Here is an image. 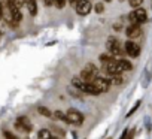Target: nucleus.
Returning <instances> with one entry per match:
<instances>
[{
    "mask_svg": "<svg viewBox=\"0 0 152 139\" xmlns=\"http://www.w3.org/2000/svg\"><path fill=\"white\" fill-rule=\"evenodd\" d=\"M85 117L81 111L75 109V108H70L67 112H66V123L67 124H72V126H81L84 123Z\"/></svg>",
    "mask_w": 152,
    "mask_h": 139,
    "instance_id": "1",
    "label": "nucleus"
},
{
    "mask_svg": "<svg viewBox=\"0 0 152 139\" xmlns=\"http://www.w3.org/2000/svg\"><path fill=\"white\" fill-rule=\"evenodd\" d=\"M106 48H107V52H109L110 55H113L115 58H118V57L124 55V49H122V46H121L119 40H118L116 38H113V36L107 38Z\"/></svg>",
    "mask_w": 152,
    "mask_h": 139,
    "instance_id": "2",
    "label": "nucleus"
},
{
    "mask_svg": "<svg viewBox=\"0 0 152 139\" xmlns=\"http://www.w3.org/2000/svg\"><path fill=\"white\" fill-rule=\"evenodd\" d=\"M128 21H130V24H143L148 21V14L143 8L139 6L133 12L128 14Z\"/></svg>",
    "mask_w": 152,
    "mask_h": 139,
    "instance_id": "3",
    "label": "nucleus"
},
{
    "mask_svg": "<svg viewBox=\"0 0 152 139\" xmlns=\"http://www.w3.org/2000/svg\"><path fill=\"white\" fill-rule=\"evenodd\" d=\"M99 75V67L94 64V63H88L82 71H81V78L85 81V82H91L96 76Z\"/></svg>",
    "mask_w": 152,
    "mask_h": 139,
    "instance_id": "4",
    "label": "nucleus"
},
{
    "mask_svg": "<svg viewBox=\"0 0 152 139\" xmlns=\"http://www.w3.org/2000/svg\"><path fill=\"white\" fill-rule=\"evenodd\" d=\"M124 52L128 55V57H139L140 55V45L137 42H133V39H128L125 43H124Z\"/></svg>",
    "mask_w": 152,
    "mask_h": 139,
    "instance_id": "5",
    "label": "nucleus"
},
{
    "mask_svg": "<svg viewBox=\"0 0 152 139\" xmlns=\"http://www.w3.org/2000/svg\"><path fill=\"white\" fill-rule=\"evenodd\" d=\"M93 84L100 90V93H107L109 88H110V85H112V82H110L109 78H106V76H99V75L93 79Z\"/></svg>",
    "mask_w": 152,
    "mask_h": 139,
    "instance_id": "6",
    "label": "nucleus"
},
{
    "mask_svg": "<svg viewBox=\"0 0 152 139\" xmlns=\"http://www.w3.org/2000/svg\"><path fill=\"white\" fill-rule=\"evenodd\" d=\"M91 9H93V5H91V2H90V0H79V3L75 6V11H76V14H78V15H81V17H84V15H88V14L91 12Z\"/></svg>",
    "mask_w": 152,
    "mask_h": 139,
    "instance_id": "7",
    "label": "nucleus"
},
{
    "mask_svg": "<svg viewBox=\"0 0 152 139\" xmlns=\"http://www.w3.org/2000/svg\"><path fill=\"white\" fill-rule=\"evenodd\" d=\"M15 129L28 133V132L33 130V124H31V121H30L27 117H18V120H17V123H15Z\"/></svg>",
    "mask_w": 152,
    "mask_h": 139,
    "instance_id": "8",
    "label": "nucleus"
},
{
    "mask_svg": "<svg viewBox=\"0 0 152 139\" xmlns=\"http://www.w3.org/2000/svg\"><path fill=\"white\" fill-rule=\"evenodd\" d=\"M125 35H127L128 39H136V38L142 36V27H140V24H130L125 29Z\"/></svg>",
    "mask_w": 152,
    "mask_h": 139,
    "instance_id": "9",
    "label": "nucleus"
},
{
    "mask_svg": "<svg viewBox=\"0 0 152 139\" xmlns=\"http://www.w3.org/2000/svg\"><path fill=\"white\" fill-rule=\"evenodd\" d=\"M82 93L90 94V96H99V94H100V90H99V88L93 84V81H91V82H85V84H84Z\"/></svg>",
    "mask_w": 152,
    "mask_h": 139,
    "instance_id": "10",
    "label": "nucleus"
},
{
    "mask_svg": "<svg viewBox=\"0 0 152 139\" xmlns=\"http://www.w3.org/2000/svg\"><path fill=\"white\" fill-rule=\"evenodd\" d=\"M26 8L28 9L31 17L37 15V5H36V0H26Z\"/></svg>",
    "mask_w": 152,
    "mask_h": 139,
    "instance_id": "11",
    "label": "nucleus"
},
{
    "mask_svg": "<svg viewBox=\"0 0 152 139\" xmlns=\"http://www.w3.org/2000/svg\"><path fill=\"white\" fill-rule=\"evenodd\" d=\"M118 64L121 66L122 72H130V71H133V64H131V61H128V60L119 58V60H118Z\"/></svg>",
    "mask_w": 152,
    "mask_h": 139,
    "instance_id": "12",
    "label": "nucleus"
},
{
    "mask_svg": "<svg viewBox=\"0 0 152 139\" xmlns=\"http://www.w3.org/2000/svg\"><path fill=\"white\" fill-rule=\"evenodd\" d=\"M84 84H85V81H84L81 76H76V78H73V79H72V85H73L75 88H78L79 91H82Z\"/></svg>",
    "mask_w": 152,
    "mask_h": 139,
    "instance_id": "13",
    "label": "nucleus"
},
{
    "mask_svg": "<svg viewBox=\"0 0 152 139\" xmlns=\"http://www.w3.org/2000/svg\"><path fill=\"white\" fill-rule=\"evenodd\" d=\"M109 79H110V82H112L113 85H121V84H124V76H122V74L112 75Z\"/></svg>",
    "mask_w": 152,
    "mask_h": 139,
    "instance_id": "14",
    "label": "nucleus"
},
{
    "mask_svg": "<svg viewBox=\"0 0 152 139\" xmlns=\"http://www.w3.org/2000/svg\"><path fill=\"white\" fill-rule=\"evenodd\" d=\"M37 112H39L42 117H46V118H51V117H52V112H51L49 108H46V106H37Z\"/></svg>",
    "mask_w": 152,
    "mask_h": 139,
    "instance_id": "15",
    "label": "nucleus"
},
{
    "mask_svg": "<svg viewBox=\"0 0 152 139\" xmlns=\"http://www.w3.org/2000/svg\"><path fill=\"white\" fill-rule=\"evenodd\" d=\"M52 135H51V132L48 130V129H40L39 132H37V139H49Z\"/></svg>",
    "mask_w": 152,
    "mask_h": 139,
    "instance_id": "16",
    "label": "nucleus"
},
{
    "mask_svg": "<svg viewBox=\"0 0 152 139\" xmlns=\"http://www.w3.org/2000/svg\"><path fill=\"white\" fill-rule=\"evenodd\" d=\"M112 60H115V57L113 55H110V54H102L100 55V61H102V64L104 66V64H107V63H110Z\"/></svg>",
    "mask_w": 152,
    "mask_h": 139,
    "instance_id": "17",
    "label": "nucleus"
},
{
    "mask_svg": "<svg viewBox=\"0 0 152 139\" xmlns=\"http://www.w3.org/2000/svg\"><path fill=\"white\" fill-rule=\"evenodd\" d=\"M52 117H54L55 120H60V121H64V123H66V114L61 112V111H55V112L52 114Z\"/></svg>",
    "mask_w": 152,
    "mask_h": 139,
    "instance_id": "18",
    "label": "nucleus"
},
{
    "mask_svg": "<svg viewBox=\"0 0 152 139\" xmlns=\"http://www.w3.org/2000/svg\"><path fill=\"white\" fill-rule=\"evenodd\" d=\"M66 3H67V0H55V8L57 9H64L66 8Z\"/></svg>",
    "mask_w": 152,
    "mask_h": 139,
    "instance_id": "19",
    "label": "nucleus"
},
{
    "mask_svg": "<svg viewBox=\"0 0 152 139\" xmlns=\"http://www.w3.org/2000/svg\"><path fill=\"white\" fill-rule=\"evenodd\" d=\"M139 108H140V100H137V102L134 103V106H133V108H131V109L128 111V114H127V117H131V115H133V114H134V112H136V111L139 109Z\"/></svg>",
    "mask_w": 152,
    "mask_h": 139,
    "instance_id": "20",
    "label": "nucleus"
},
{
    "mask_svg": "<svg viewBox=\"0 0 152 139\" xmlns=\"http://www.w3.org/2000/svg\"><path fill=\"white\" fill-rule=\"evenodd\" d=\"M128 3H130V6H131V8H134V9H136V8H139V6L143 3V0H128Z\"/></svg>",
    "mask_w": 152,
    "mask_h": 139,
    "instance_id": "21",
    "label": "nucleus"
},
{
    "mask_svg": "<svg viewBox=\"0 0 152 139\" xmlns=\"http://www.w3.org/2000/svg\"><path fill=\"white\" fill-rule=\"evenodd\" d=\"M94 9H96L97 14H103V12H104V5H103V3H96Z\"/></svg>",
    "mask_w": 152,
    "mask_h": 139,
    "instance_id": "22",
    "label": "nucleus"
},
{
    "mask_svg": "<svg viewBox=\"0 0 152 139\" xmlns=\"http://www.w3.org/2000/svg\"><path fill=\"white\" fill-rule=\"evenodd\" d=\"M3 136H5V139H18L15 135H12L11 132H8V130H5L3 132Z\"/></svg>",
    "mask_w": 152,
    "mask_h": 139,
    "instance_id": "23",
    "label": "nucleus"
},
{
    "mask_svg": "<svg viewBox=\"0 0 152 139\" xmlns=\"http://www.w3.org/2000/svg\"><path fill=\"white\" fill-rule=\"evenodd\" d=\"M14 3L21 9V8H24V6H26V0H14Z\"/></svg>",
    "mask_w": 152,
    "mask_h": 139,
    "instance_id": "24",
    "label": "nucleus"
},
{
    "mask_svg": "<svg viewBox=\"0 0 152 139\" xmlns=\"http://www.w3.org/2000/svg\"><path fill=\"white\" fill-rule=\"evenodd\" d=\"M134 135H136V129H131V130H128V133H127V138H125V139H133V138H134Z\"/></svg>",
    "mask_w": 152,
    "mask_h": 139,
    "instance_id": "25",
    "label": "nucleus"
},
{
    "mask_svg": "<svg viewBox=\"0 0 152 139\" xmlns=\"http://www.w3.org/2000/svg\"><path fill=\"white\" fill-rule=\"evenodd\" d=\"M43 2H45V6H48V8L55 5V0H43Z\"/></svg>",
    "mask_w": 152,
    "mask_h": 139,
    "instance_id": "26",
    "label": "nucleus"
},
{
    "mask_svg": "<svg viewBox=\"0 0 152 139\" xmlns=\"http://www.w3.org/2000/svg\"><path fill=\"white\" fill-rule=\"evenodd\" d=\"M113 30H115V32L122 30V24H121V23H115V24H113Z\"/></svg>",
    "mask_w": 152,
    "mask_h": 139,
    "instance_id": "27",
    "label": "nucleus"
},
{
    "mask_svg": "<svg viewBox=\"0 0 152 139\" xmlns=\"http://www.w3.org/2000/svg\"><path fill=\"white\" fill-rule=\"evenodd\" d=\"M67 3H69V5L72 6V8H75L76 5H78V3H79V0H67Z\"/></svg>",
    "mask_w": 152,
    "mask_h": 139,
    "instance_id": "28",
    "label": "nucleus"
},
{
    "mask_svg": "<svg viewBox=\"0 0 152 139\" xmlns=\"http://www.w3.org/2000/svg\"><path fill=\"white\" fill-rule=\"evenodd\" d=\"M5 18V15H3V3L0 2V20H3Z\"/></svg>",
    "mask_w": 152,
    "mask_h": 139,
    "instance_id": "29",
    "label": "nucleus"
},
{
    "mask_svg": "<svg viewBox=\"0 0 152 139\" xmlns=\"http://www.w3.org/2000/svg\"><path fill=\"white\" fill-rule=\"evenodd\" d=\"M127 133H128V129H125V130L122 132V135H121V138H119V139H125V138H127Z\"/></svg>",
    "mask_w": 152,
    "mask_h": 139,
    "instance_id": "30",
    "label": "nucleus"
},
{
    "mask_svg": "<svg viewBox=\"0 0 152 139\" xmlns=\"http://www.w3.org/2000/svg\"><path fill=\"white\" fill-rule=\"evenodd\" d=\"M103 2H107L109 3V2H112V0H103Z\"/></svg>",
    "mask_w": 152,
    "mask_h": 139,
    "instance_id": "31",
    "label": "nucleus"
},
{
    "mask_svg": "<svg viewBox=\"0 0 152 139\" xmlns=\"http://www.w3.org/2000/svg\"><path fill=\"white\" fill-rule=\"evenodd\" d=\"M49 139H57V138H55V136H51V138H49Z\"/></svg>",
    "mask_w": 152,
    "mask_h": 139,
    "instance_id": "32",
    "label": "nucleus"
},
{
    "mask_svg": "<svg viewBox=\"0 0 152 139\" xmlns=\"http://www.w3.org/2000/svg\"><path fill=\"white\" fill-rule=\"evenodd\" d=\"M121 2H122V0H121Z\"/></svg>",
    "mask_w": 152,
    "mask_h": 139,
    "instance_id": "33",
    "label": "nucleus"
}]
</instances>
